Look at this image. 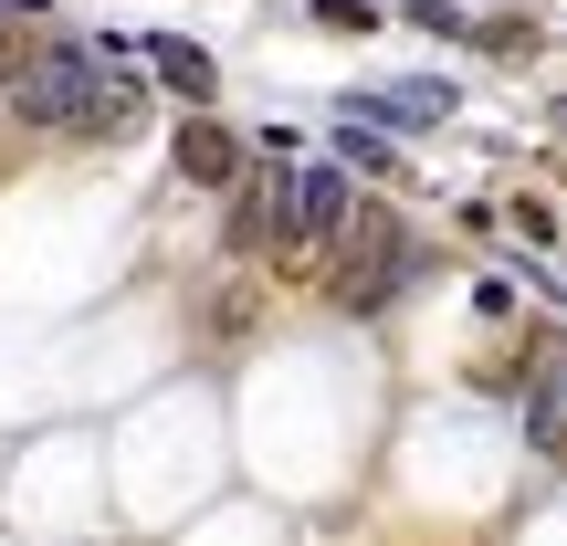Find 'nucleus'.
I'll list each match as a JSON object with an SVG mask.
<instances>
[{"label": "nucleus", "mask_w": 567, "mask_h": 546, "mask_svg": "<svg viewBox=\"0 0 567 546\" xmlns=\"http://www.w3.org/2000/svg\"><path fill=\"white\" fill-rule=\"evenodd\" d=\"M326 274H337V305L347 316H379L389 295H400V274H410V231L389 222V210H347V231L326 243Z\"/></svg>", "instance_id": "obj_1"}, {"label": "nucleus", "mask_w": 567, "mask_h": 546, "mask_svg": "<svg viewBox=\"0 0 567 546\" xmlns=\"http://www.w3.org/2000/svg\"><path fill=\"white\" fill-rule=\"evenodd\" d=\"M95 84H105V74L74 53V42H42V53L21 63L11 95H21V116H32V126H84V116H95Z\"/></svg>", "instance_id": "obj_2"}, {"label": "nucleus", "mask_w": 567, "mask_h": 546, "mask_svg": "<svg viewBox=\"0 0 567 546\" xmlns=\"http://www.w3.org/2000/svg\"><path fill=\"white\" fill-rule=\"evenodd\" d=\"M284 189H295V231H305V253H316V243H337V231H347V210H358V179H347L337 158H305Z\"/></svg>", "instance_id": "obj_3"}, {"label": "nucleus", "mask_w": 567, "mask_h": 546, "mask_svg": "<svg viewBox=\"0 0 567 546\" xmlns=\"http://www.w3.org/2000/svg\"><path fill=\"white\" fill-rule=\"evenodd\" d=\"M526 442L536 452H567V347L557 337L526 358Z\"/></svg>", "instance_id": "obj_4"}, {"label": "nucleus", "mask_w": 567, "mask_h": 546, "mask_svg": "<svg viewBox=\"0 0 567 546\" xmlns=\"http://www.w3.org/2000/svg\"><path fill=\"white\" fill-rule=\"evenodd\" d=\"M168 158H179V179H189V189H231V179H243V137H231L221 116H189Z\"/></svg>", "instance_id": "obj_5"}, {"label": "nucleus", "mask_w": 567, "mask_h": 546, "mask_svg": "<svg viewBox=\"0 0 567 546\" xmlns=\"http://www.w3.org/2000/svg\"><path fill=\"white\" fill-rule=\"evenodd\" d=\"M358 116H379V126H442L452 116V84L442 74H410V84H368V95H347Z\"/></svg>", "instance_id": "obj_6"}, {"label": "nucleus", "mask_w": 567, "mask_h": 546, "mask_svg": "<svg viewBox=\"0 0 567 546\" xmlns=\"http://www.w3.org/2000/svg\"><path fill=\"white\" fill-rule=\"evenodd\" d=\"M147 74H158L168 95H189V105H210V95H221L210 53H200V42H168V32H147Z\"/></svg>", "instance_id": "obj_7"}, {"label": "nucleus", "mask_w": 567, "mask_h": 546, "mask_svg": "<svg viewBox=\"0 0 567 546\" xmlns=\"http://www.w3.org/2000/svg\"><path fill=\"white\" fill-rule=\"evenodd\" d=\"M473 42H484V53H536V21H473Z\"/></svg>", "instance_id": "obj_8"}, {"label": "nucleus", "mask_w": 567, "mask_h": 546, "mask_svg": "<svg viewBox=\"0 0 567 546\" xmlns=\"http://www.w3.org/2000/svg\"><path fill=\"white\" fill-rule=\"evenodd\" d=\"M337 168H379V179H389V137H368V126H347V137H337Z\"/></svg>", "instance_id": "obj_9"}, {"label": "nucleus", "mask_w": 567, "mask_h": 546, "mask_svg": "<svg viewBox=\"0 0 567 546\" xmlns=\"http://www.w3.org/2000/svg\"><path fill=\"white\" fill-rule=\"evenodd\" d=\"M305 21H326V32H379V11H368V0H316Z\"/></svg>", "instance_id": "obj_10"}, {"label": "nucleus", "mask_w": 567, "mask_h": 546, "mask_svg": "<svg viewBox=\"0 0 567 546\" xmlns=\"http://www.w3.org/2000/svg\"><path fill=\"white\" fill-rule=\"evenodd\" d=\"M410 21H421V32H442V42H452V32H473V21L452 11V0H410Z\"/></svg>", "instance_id": "obj_11"}, {"label": "nucleus", "mask_w": 567, "mask_h": 546, "mask_svg": "<svg viewBox=\"0 0 567 546\" xmlns=\"http://www.w3.org/2000/svg\"><path fill=\"white\" fill-rule=\"evenodd\" d=\"M21 63H32V53H21V32L0 21V84H21Z\"/></svg>", "instance_id": "obj_12"}, {"label": "nucleus", "mask_w": 567, "mask_h": 546, "mask_svg": "<svg viewBox=\"0 0 567 546\" xmlns=\"http://www.w3.org/2000/svg\"><path fill=\"white\" fill-rule=\"evenodd\" d=\"M557 126H567V105H557Z\"/></svg>", "instance_id": "obj_13"}]
</instances>
